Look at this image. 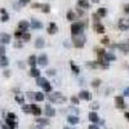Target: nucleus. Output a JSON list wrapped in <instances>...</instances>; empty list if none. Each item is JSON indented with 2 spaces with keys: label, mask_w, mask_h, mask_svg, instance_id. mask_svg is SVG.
<instances>
[{
  "label": "nucleus",
  "mask_w": 129,
  "mask_h": 129,
  "mask_svg": "<svg viewBox=\"0 0 129 129\" xmlns=\"http://www.w3.org/2000/svg\"><path fill=\"white\" fill-rule=\"evenodd\" d=\"M14 47H16V48H21V47H22V43H16Z\"/></svg>",
  "instance_id": "54"
},
{
  "label": "nucleus",
  "mask_w": 129,
  "mask_h": 129,
  "mask_svg": "<svg viewBox=\"0 0 129 129\" xmlns=\"http://www.w3.org/2000/svg\"><path fill=\"white\" fill-rule=\"evenodd\" d=\"M30 2H31V0H19V4L25 7V5H27V4H28Z\"/></svg>",
  "instance_id": "46"
},
{
  "label": "nucleus",
  "mask_w": 129,
  "mask_h": 129,
  "mask_svg": "<svg viewBox=\"0 0 129 129\" xmlns=\"http://www.w3.org/2000/svg\"><path fill=\"white\" fill-rule=\"evenodd\" d=\"M48 34H50V35H53V34H56V32L58 31V27H57V25L54 23V22H50L49 23V26H48Z\"/></svg>",
  "instance_id": "10"
},
{
  "label": "nucleus",
  "mask_w": 129,
  "mask_h": 129,
  "mask_svg": "<svg viewBox=\"0 0 129 129\" xmlns=\"http://www.w3.org/2000/svg\"><path fill=\"white\" fill-rule=\"evenodd\" d=\"M38 63L40 64V66H47V64H48V56H47V54H41V56H39V58H38Z\"/></svg>",
  "instance_id": "9"
},
{
  "label": "nucleus",
  "mask_w": 129,
  "mask_h": 129,
  "mask_svg": "<svg viewBox=\"0 0 129 129\" xmlns=\"http://www.w3.org/2000/svg\"><path fill=\"white\" fill-rule=\"evenodd\" d=\"M36 123L40 124V125H49V119H47V117H38L36 119Z\"/></svg>",
  "instance_id": "22"
},
{
  "label": "nucleus",
  "mask_w": 129,
  "mask_h": 129,
  "mask_svg": "<svg viewBox=\"0 0 129 129\" xmlns=\"http://www.w3.org/2000/svg\"><path fill=\"white\" fill-rule=\"evenodd\" d=\"M41 5H43V4H38V3H35V4H32V8H40V9H41Z\"/></svg>",
  "instance_id": "51"
},
{
  "label": "nucleus",
  "mask_w": 129,
  "mask_h": 129,
  "mask_svg": "<svg viewBox=\"0 0 129 129\" xmlns=\"http://www.w3.org/2000/svg\"><path fill=\"white\" fill-rule=\"evenodd\" d=\"M43 89H44L45 93H50V92H52V85H50V83L47 81L44 85H43Z\"/></svg>",
  "instance_id": "31"
},
{
  "label": "nucleus",
  "mask_w": 129,
  "mask_h": 129,
  "mask_svg": "<svg viewBox=\"0 0 129 129\" xmlns=\"http://www.w3.org/2000/svg\"><path fill=\"white\" fill-rule=\"evenodd\" d=\"M89 129H100V128L97 126L95 124H92V125H89Z\"/></svg>",
  "instance_id": "53"
},
{
  "label": "nucleus",
  "mask_w": 129,
  "mask_h": 129,
  "mask_svg": "<svg viewBox=\"0 0 129 129\" xmlns=\"http://www.w3.org/2000/svg\"><path fill=\"white\" fill-rule=\"evenodd\" d=\"M79 98L85 100V101H89V100L92 98V95H90V93H89L88 90H81V92L79 93Z\"/></svg>",
  "instance_id": "11"
},
{
  "label": "nucleus",
  "mask_w": 129,
  "mask_h": 129,
  "mask_svg": "<svg viewBox=\"0 0 129 129\" xmlns=\"http://www.w3.org/2000/svg\"><path fill=\"white\" fill-rule=\"evenodd\" d=\"M44 98H45V97H44V93H41V92H35V100L36 101H44Z\"/></svg>",
  "instance_id": "28"
},
{
  "label": "nucleus",
  "mask_w": 129,
  "mask_h": 129,
  "mask_svg": "<svg viewBox=\"0 0 129 129\" xmlns=\"http://www.w3.org/2000/svg\"><path fill=\"white\" fill-rule=\"evenodd\" d=\"M8 19H9V16H8V13H5V14H2V21H3V22H7Z\"/></svg>",
  "instance_id": "45"
},
{
  "label": "nucleus",
  "mask_w": 129,
  "mask_h": 129,
  "mask_svg": "<svg viewBox=\"0 0 129 129\" xmlns=\"http://www.w3.org/2000/svg\"><path fill=\"white\" fill-rule=\"evenodd\" d=\"M117 27H119L121 31H126L129 28V21L124 19V18H120L119 22H117Z\"/></svg>",
  "instance_id": "5"
},
{
  "label": "nucleus",
  "mask_w": 129,
  "mask_h": 129,
  "mask_svg": "<svg viewBox=\"0 0 129 129\" xmlns=\"http://www.w3.org/2000/svg\"><path fill=\"white\" fill-rule=\"evenodd\" d=\"M2 128H3V129H9V126H8L7 124H2Z\"/></svg>",
  "instance_id": "57"
},
{
  "label": "nucleus",
  "mask_w": 129,
  "mask_h": 129,
  "mask_svg": "<svg viewBox=\"0 0 129 129\" xmlns=\"http://www.w3.org/2000/svg\"><path fill=\"white\" fill-rule=\"evenodd\" d=\"M124 12H125V14L129 16V4H125L124 5Z\"/></svg>",
  "instance_id": "48"
},
{
  "label": "nucleus",
  "mask_w": 129,
  "mask_h": 129,
  "mask_svg": "<svg viewBox=\"0 0 129 129\" xmlns=\"http://www.w3.org/2000/svg\"><path fill=\"white\" fill-rule=\"evenodd\" d=\"M30 39H31V35L28 34V32H23V35H22V38H21V40L22 41H30Z\"/></svg>",
  "instance_id": "36"
},
{
  "label": "nucleus",
  "mask_w": 129,
  "mask_h": 129,
  "mask_svg": "<svg viewBox=\"0 0 129 129\" xmlns=\"http://www.w3.org/2000/svg\"><path fill=\"white\" fill-rule=\"evenodd\" d=\"M76 13H75L74 12V10H69V12H67V14H66V18L69 19V21H75V19H76Z\"/></svg>",
  "instance_id": "24"
},
{
  "label": "nucleus",
  "mask_w": 129,
  "mask_h": 129,
  "mask_svg": "<svg viewBox=\"0 0 129 129\" xmlns=\"http://www.w3.org/2000/svg\"><path fill=\"white\" fill-rule=\"evenodd\" d=\"M67 121H69V124H71V125H76V124L79 123V117L75 116V115H71V116L67 117Z\"/></svg>",
  "instance_id": "17"
},
{
  "label": "nucleus",
  "mask_w": 129,
  "mask_h": 129,
  "mask_svg": "<svg viewBox=\"0 0 129 129\" xmlns=\"http://www.w3.org/2000/svg\"><path fill=\"white\" fill-rule=\"evenodd\" d=\"M45 115H47L48 117L54 116V115H56V110L53 109V107H52L50 105H47V106H45Z\"/></svg>",
  "instance_id": "13"
},
{
  "label": "nucleus",
  "mask_w": 129,
  "mask_h": 129,
  "mask_svg": "<svg viewBox=\"0 0 129 129\" xmlns=\"http://www.w3.org/2000/svg\"><path fill=\"white\" fill-rule=\"evenodd\" d=\"M97 14H98L101 18H102V17H106V14H107V9H106V8H100L98 10H97Z\"/></svg>",
  "instance_id": "30"
},
{
  "label": "nucleus",
  "mask_w": 129,
  "mask_h": 129,
  "mask_svg": "<svg viewBox=\"0 0 129 129\" xmlns=\"http://www.w3.org/2000/svg\"><path fill=\"white\" fill-rule=\"evenodd\" d=\"M0 41H2L3 44H9V43H10V35L5 34V32L0 34Z\"/></svg>",
  "instance_id": "12"
},
{
  "label": "nucleus",
  "mask_w": 129,
  "mask_h": 129,
  "mask_svg": "<svg viewBox=\"0 0 129 129\" xmlns=\"http://www.w3.org/2000/svg\"><path fill=\"white\" fill-rule=\"evenodd\" d=\"M94 31L97 34H103L105 32V26L100 22V23H94Z\"/></svg>",
  "instance_id": "15"
},
{
  "label": "nucleus",
  "mask_w": 129,
  "mask_h": 129,
  "mask_svg": "<svg viewBox=\"0 0 129 129\" xmlns=\"http://www.w3.org/2000/svg\"><path fill=\"white\" fill-rule=\"evenodd\" d=\"M100 85H101V80H100V79H94V80L92 81V87H93V88H98Z\"/></svg>",
  "instance_id": "37"
},
{
  "label": "nucleus",
  "mask_w": 129,
  "mask_h": 129,
  "mask_svg": "<svg viewBox=\"0 0 129 129\" xmlns=\"http://www.w3.org/2000/svg\"><path fill=\"white\" fill-rule=\"evenodd\" d=\"M44 45H45L44 39H43V38H38L36 41H35V47H36L38 49H41V48H44Z\"/></svg>",
  "instance_id": "18"
},
{
  "label": "nucleus",
  "mask_w": 129,
  "mask_h": 129,
  "mask_svg": "<svg viewBox=\"0 0 129 129\" xmlns=\"http://www.w3.org/2000/svg\"><path fill=\"white\" fill-rule=\"evenodd\" d=\"M78 7H80L83 9H89L90 4H89L88 0H78Z\"/></svg>",
  "instance_id": "14"
},
{
  "label": "nucleus",
  "mask_w": 129,
  "mask_h": 129,
  "mask_svg": "<svg viewBox=\"0 0 129 129\" xmlns=\"http://www.w3.org/2000/svg\"><path fill=\"white\" fill-rule=\"evenodd\" d=\"M125 117H126V119L129 120V112H125Z\"/></svg>",
  "instance_id": "59"
},
{
  "label": "nucleus",
  "mask_w": 129,
  "mask_h": 129,
  "mask_svg": "<svg viewBox=\"0 0 129 129\" xmlns=\"http://www.w3.org/2000/svg\"><path fill=\"white\" fill-rule=\"evenodd\" d=\"M90 107H92L93 110H97V109L100 107V105H98V103H92V105H90Z\"/></svg>",
  "instance_id": "49"
},
{
  "label": "nucleus",
  "mask_w": 129,
  "mask_h": 129,
  "mask_svg": "<svg viewBox=\"0 0 129 129\" xmlns=\"http://www.w3.org/2000/svg\"><path fill=\"white\" fill-rule=\"evenodd\" d=\"M92 3H94V4H97V3H100V0H92Z\"/></svg>",
  "instance_id": "58"
},
{
  "label": "nucleus",
  "mask_w": 129,
  "mask_h": 129,
  "mask_svg": "<svg viewBox=\"0 0 129 129\" xmlns=\"http://www.w3.org/2000/svg\"><path fill=\"white\" fill-rule=\"evenodd\" d=\"M5 124L9 126V129H17L18 124H17V116H16V114H13V112H9V114L7 115Z\"/></svg>",
  "instance_id": "4"
},
{
  "label": "nucleus",
  "mask_w": 129,
  "mask_h": 129,
  "mask_svg": "<svg viewBox=\"0 0 129 129\" xmlns=\"http://www.w3.org/2000/svg\"><path fill=\"white\" fill-rule=\"evenodd\" d=\"M128 69H129V66H128Z\"/></svg>",
  "instance_id": "61"
},
{
  "label": "nucleus",
  "mask_w": 129,
  "mask_h": 129,
  "mask_svg": "<svg viewBox=\"0 0 129 129\" xmlns=\"http://www.w3.org/2000/svg\"><path fill=\"white\" fill-rule=\"evenodd\" d=\"M8 63H9V59L4 56V57H2L0 58V66H3V67H5V66H8Z\"/></svg>",
  "instance_id": "34"
},
{
  "label": "nucleus",
  "mask_w": 129,
  "mask_h": 129,
  "mask_svg": "<svg viewBox=\"0 0 129 129\" xmlns=\"http://www.w3.org/2000/svg\"><path fill=\"white\" fill-rule=\"evenodd\" d=\"M47 81H48V80H47V79H44V78H40V76H39V78H36V84L39 85V87H43V85H44Z\"/></svg>",
  "instance_id": "33"
},
{
  "label": "nucleus",
  "mask_w": 129,
  "mask_h": 129,
  "mask_svg": "<svg viewBox=\"0 0 129 129\" xmlns=\"http://www.w3.org/2000/svg\"><path fill=\"white\" fill-rule=\"evenodd\" d=\"M18 66H19V67H21V69H25V64H23V63H22V62H21V61H19V62H18Z\"/></svg>",
  "instance_id": "55"
},
{
  "label": "nucleus",
  "mask_w": 129,
  "mask_h": 129,
  "mask_svg": "<svg viewBox=\"0 0 129 129\" xmlns=\"http://www.w3.org/2000/svg\"><path fill=\"white\" fill-rule=\"evenodd\" d=\"M28 27H30V23L27 22V21H21V22L18 23V28L22 30V31H26Z\"/></svg>",
  "instance_id": "20"
},
{
  "label": "nucleus",
  "mask_w": 129,
  "mask_h": 129,
  "mask_svg": "<svg viewBox=\"0 0 129 129\" xmlns=\"http://www.w3.org/2000/svg\"><path fill=\"white\" fill-rule=\"evenodd\" d=\"M30 26H31V28H34V30H40V28H43V23L40 22V21H38V19H32L31 23H30Z\"/></svg>",
  "instance_id": "8"
},
{
  "label": "nucleus",
  "mask_w": 129,
  "mask_h": 129,
  "mask_svg": "<svg viewBox=\"0 0 129 129\" xmlns=\"http://www.w3.org/2000/svg\"><path fill=\"white\" fill-rule=\"evenodd\" d=\"M23 32H25V31H22V30H19V28H18V30L16 31L14 36H16L17 39H21V38H22V35H23Z\"/></svg>",
  "instance_id": "38"
},
{
  "label": "nucleus",
  "mask_w": 129,
  "mask_h": 129,
  "mask_svg": "<svg viewBox=\"0 0 129 129\" xmlns=\"http://www.w3.org/2000/svg\"><path fill=\"white\" fill-rule=\"evenodd\" d=\"M76 10H78V12H75V13H76L78 16H84V10H85V9H83V8H80V7H79Z\"/></svg>",
  "instance_id": "41"
},
{
  "label": "nucleus",
  "mask_w": 129,
  "mask_h": 129,
  "mask_svg": "<svg viewBox=\"0 0 129 129\" xmlns=\"http://www.w3.org/2000/svg\"><path fill=\"white\" fill-rule=\"evenodd\" d=\"M41 12L49 13V12H50V5H49V4H43V5H41Z\"/></svg>",
  "instance_id": "35"
},
{
  "label": "nucleus",
  "mask_w": 129,
  "mask_h": 129,
  "mask_svg": "<svg viewBox=\"0 0 129 129\" xmlns=\"http://www.w3.org/2000/svg\"><path fill=\"white\" fill-rule=\"evenodd\" d=\"M48 100L52 102V103H58V105H62L66 102V97H64L61 92H54V93H50L48 95Z\"/></svg>",
  "instance_id": "2"
},
{
  "label": "nucleus",
  "mask_w": 129,
  "mask_h": 129,
  "mask_svg": "<svg viewBox=\"0 0 129 129\" xmlns=\"http://www.w3.org/2000/svg\"><path fill=\"white\" fill-rule=\"evenodd\" d=\"M88 26L87 21H76L71 25V34L72 35H80L84 32L85 27Z\"/></svg>",
  "instance_id": "1"
},
{
  "label": "nucleus",
  "mask_w": 129,
  "mask_h": 129,
  "mask_svg": "<svg viewBox=\"0 0 129 129\" xmlns=\"http://www.w3.org/2000/svg\"><path fill=\"white\" fill-rule=\"evenodd\" d=\"M0 13H2V14H5V13H7V10H5L4 8H2V9H0Z\"/></svg>",
  "instance_id": "56"
},
{
  "label": "nucleus",
  "mask_w": 129,
  "mask_h": 129,
  "mask_svg": "<svg viewBox=\"0 0 129 129\" xmlns=\"http://www.w3.org/2000/svg\"><path fill=\"white\" fill-rule=\"evenodd\" d=\"M116 48L119 49L120 52H123L124 54H128V53H129V45L125 44V43H120V44H116Z\"/></svg>",
  "instance_id": "7"
},
{
  "label": "nucleus",
  "mask_w": 129,
  "mask_h": 129,
  "mask_svg": "<svg viewBox=\"0 0 129 129\" xmlns=\"http://www.w3.org/2000/svg\"><path fill=\"white\" fill-rule=\"evenodd\" d=\"M4 54H5V48L2 45V47H0V58L4 57Z\"/></svg>",
  "instance_id": "44"
},
{
  "label": "nucleus",
  "mask_w": 129,
  "mask_h": 129,
  "mask_svg": "<svg viewBox=\"0 0 129 129\" xmlns=\"http://www.w3.org/2000/svg\"><path fill=\"white\" fill-rule=\"evenodd\" d=\"M85 41H87V39H85L84 34L72 35V44H74L75 48H83L85 45Z\"/></svg>",
  "instance_id": "3"
},
{
  "label": "nucleus",
  "mask_w": 129,
  "mask_h": 129,
  "mask_svg": "<svg viewBox=\"0 0 129 129\" xmlns=\"http://www.w3.org/2000/svg\"><path fill=\"white\" fill-rule=\"evenodd\" d=\"M70 66H71V70H72V72L75 74V75H79L80 74V69H79V66H76L72 61L70 62Z\"/></svg>",
  "instance_id": "25"
},
{
  "label": "nucleus",
  "mask_w": 129,
  "mask_h": 129,
  "mask_svg": "<svg viewBox=\"0 0 129 129\" xmlns=\"http://www.w3.org/2000/svg\"><path fill=\"white\" fill-rule=\"evenodd\" d=\"M27 63L30 64L31 67H35V66H36V63H38V58H36L35 56H30L28 59H27Z\"/></svg>",
  "instance_id": "21"
},
{
  "label": "nucleus",
  "mask_w": 129,
  "mask_h": 129,
  "mask_svg": "<svg viewBox=\"0 0 129 129\" xmlns=\"http://www.w3.org/2000/svg\"><path fill=\"white\" fill-rule=\"evenodd\" d=\"M85 64H87V67H89V69H97V67H98V62H97V61L85 62Z\"/></svg>",
  "instance_id": "27"
},
{
  "label": "nucleus",
  "mask_w": 129,
  "mask_h": 129,
  "mask_svg": "<svg viewBox=\"0 0 129 129\" xmlns=\"http://www.w3.org/2000/svg\"><path fill=\"white\" fill-rule=\"evenodd\" d=\"M92 18H93V21H94V23H100V16L98 14H97V13H93L92 14Z\"/></svg>",
  "instance_id": "39"
},
{
  "label": "nucleus",
  "mask_w": 129,
  "mask_h": 129,
  "mask_svg": "<svg viewBox=\"0 0 129 129\" xmlns=\"http://www.w3.org/2000/svg\"><path fill=\"white\" fill-rule=\"evenodd\" d=\"M28 74H30V76H32V78H39L40 76V71L38 69H35V67H31Z\"/></svg>",
  "instance_id": "23"
},
{
  "label": "nucleus",
  "mask_w": 129,
  "mask_h": 129,
  "mask_svg": "<svg viewBox=\"0 0 129 129\" xmlns=\"http://www.w3.org/2000/svg\"><path fill=\"white\" fill-rule=\"evenodd\" d=\"M105 57H106V59L109 61V62H111V61H115V59H116V56L114 54V53H111V52H106Z\"/></svg>",
  "instance_id": "26"
},
{
  "label": "nucleus",
  "mask_w": 129,
  "mask_h": 129,
  "mask_svg": "<svg viewBox=\"0 0 129 129\" xmlns=\"http://www.w3.org/2000/svg\"><path fill=\"white\" fill-rule=\"evenodd\" d=\"M47 74L49 75V76H54V75H56V70L50 69V70H48V71H47Z\"/></svg>",
  "instance_id": "43"
},
{
  "label": "nucleus",
  "mask_w": 129,
  "mask_h": 129,
  "mask_svg": "<svg viewBox=\"0 0 129 129\" xmlns=\"http://www.w3.org/2000/svg\"><path fill=\"white\" fill-rule=\"evenodd\" d=\"M89 120L93 123V124H97L100 121V117H98V115H97L94 111H92L90 114H89Z\"/></svg>",
  "instance_id": "16"
},
{
  "label": "nucleus",
  "mask_w": 129,
  "mask_h": 129,
  "mask_svg": "<svg viewBox=\"0 0 129 129\" xmlns=\"http://www.w3.org/2000/svg\"><path fill=\"white\" fill-rule=\"evenodd\" d=\"M16 102L19 103V105H23V103H25V97L21 95V94H17V95H16Z\"/></svg>",
  "instance_id": "32"
},
{
  "label": "nucleus",
  "mask_w": 129,
  "mask_h": 129,
  "mask_svg": "<svg viewBox=\"0 0 129 129\" xmlns=\"http://www.w3.org/2000/svg\"><path fill=\"white\" fill-rule=\"evenodd\" d=\"M124 95H126V97H129V87L124 89Z\"/></svg>",
  "instance_id": "50"
},
{
  "label": "nucleus",
  "mask_w": 129,
  "mask_h": 129,
  "mask_svg": "<svg viewBox=\"0 0 129 129\" xmlns=\"http://www.w3.org/2000/svg\"><path fill=\"white\" fill-rule=\"evenodd\" d=\"M27 97L30 100H35V93H32V92H28L27 93Z\"/></svg>",
  "instance_id": "47"
},
{
  "label": "nucleus",
  "mask_w": 129,
  "mask_h": 129,
  "mask_svg": "<svg viewBox=\"0 0 129 129\" xmlns=\"http://www.w3.org/2000/svg\"><path fill=\"white\" fill-rule=\"evenodd\" d=\"M63 129H72V128H69V126H64Z\"/></svg>",
  "instance_id": "60"
},
{
  "label": "nucleus",
  "mask_w": 129,
  "mask_h": 129,
  "mask_svg": "<svg viewBox=\"0 0 129 129\" xmlns=\"http://www.w3.org/2000/svg\"><path fill=\"white\" fill-rule=\"evenodd\" d=\"M22 111H23L25 114H32L31 105H22Z\"/></svg>",
  "instance_id": "29"
},
{
  "label": "nucleus",
  "mask_w": 129,
  "mask_h": 129,
  "mask_svg": "<svg viewBox=\"0 0 129 129\" xmlns=\"http://www.w3.org/2000/svg\"><path fill=\"white\" fill-rule=\"evenodd\" d=\"M101 43H102V44H105V45H110V40H109V38H103V39L101 40Z\"/></svg>",
  "instance_id": "42"
},
{
  "label": "nucleus",
  "mask_w": 129,
  "mask_h": 129,
  "mask_svg": "<svg viewBox=\"0 0 129 129\" xmlns=\"http://www.w3.org/2000/svg\"><path fill=\"white\" fill-rule=\"evenodd\" d=\"M115 105H116L117 109H124V107H125L124 97H121V95H117L116 98H115Z\"/></svg>",
  "instance_id": "6"
},
{
  "label": "nucleus",
  "mask_w": 129,
  "mask_h": 129,
  "mask_svg": "<svg viewBox=\"0 0 129 129\" xmlns=\"http://www.w3.org/2000/svg\"><path fill=\"white\" fill-rule=\"evenodd\" d=\"M79 100H80L79 97H75V95L71 97V102H72L74 105H79Z\"/></svg>",
  "instance_id": "40"
},
{
  "label": "nucleus",
  "mask_w": 129,
  "mask_h": 129,
  "mask_svg": "<svg viewBox=\"0 0 129 129\" xmlns=\"http://www.w3.org/2000/svg\"><path fill=\"white\" fill-rule=\"evenodd\" d=\"M4 76H5V78H9V76H10V71H8V70L4 71Z\"/></svg>",
  "instance_id": "52"
},
{
  "label": "nucleus",
  "mask_w": 129,
  "mask_h": 129,
  "mask_svg": "<svg viewBox=\"0 0 129 129\" xmlns=\"http://www.w3.org/2000/svg\"><path fill=\"white\" fill-rule=\"evenodd\" d=\"M31 110H32V115H35V116H39L41 114V109L38 105H31Z\"/></svg>",
  "instance_id": "19"
},
{
  "label": "nucleus",
  "mask_w": 129,
  "mask_h": 129,
  "mask_svg": "<svg viewBox=\"0 0 129 129\" xmlns=\"http://www.w3.org/2000/svg\"><path fill=\"white\" fill-rule=\"evenodd\" d=\"M128 21H129V19H128Z\"/></svg>",
  "instance_id": "62"
}]
</instances>
